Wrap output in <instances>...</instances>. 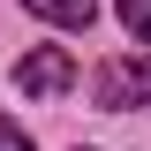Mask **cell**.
Listing matches in <instances>:
<instances>
[{"mask_svg":"<svg viewBox=\"0 0 151 151\" xmlns=\"http://www.w3.org/2000/svg\"><path fill=\"white\" fill-rule=\"evenodd\" d=\"M91 98H98L106 113H136V106H151V53H113V60H98Z\"/></svg>","mask_w":151,"mask_h":151,"instance_id":"1","label":"cell"},{"mask_svg":"<svg viewBox=\"0 0 151 151\" xmlns=\"http://www.w3.org/2000/svg\"><path fill=\"white\" fill-rule=\"evenodd\" d=\"M76 83V53L68 45H30V53L15 60V91L23 98H60Z\"/></svg>","mask_w":151,"mask_h":151,"instance_id":"2","label":"cell"},{"mask_svg":"<svg viewBox=\"0 0 151 151\" xmlns=\"http://www.w3.org/2000/svg\"><path fill=\"white\" fill-rule=\"evenodd\" d=\"M38 23H53V30H91L98 23V0H23Z\"/></svg>","mask_w":151,"mask_h":151,"instance_id":"3","label":"cell"},{"mask_svg":"<svg viewBox=\"0 0 151 151\" xmlns=\"http://www.w3.org/2000/svg\"><path fill=\"white\" fill-rule=\"evenodd\" d=\"M121 30L136 45H151V0H121Z\"/></svg>","mask_w":151,"mask_h":151,"instance_id":"4","label":"cell"},{"mask_svg":"<svg viewBox=\"0 0 151 151\" xmlns=\"http://www.w3.org/2000/svg\"><path fill=\"white\" fill-rule=\"evenodd\" d=\"M0 151H30V136H23V121H0Z\"/></svg>","mask_w":151,"mask_h":151,"instance_id":"5","label":"cell"},{"mask_svg":"<svg viewBox=\"0 0 151 151\" xmlns=\"http://www.w3.org/2000/svg\"><path fill=\"white\" fill-rule=\"evenodd\" d=\"M76 151H83V144H76Z\"/></svg>","mask_w":151,"mask_h":151,"instance_id":"6","label":"cell"}]
</instances>
